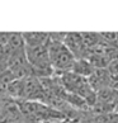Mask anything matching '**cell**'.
<instances>
[{"instance_id": "obj_1", "label": "cell", "mask_w": 118, "mask_h": 123, "mask_svg": "<svg viewBox=\"0 0 118 123\" xmlns=\"http://www.w3.org/2000/svg\"><path fill=\"white\" fill-rule=\"evenodd\" d=\"M47 49H48L50 62H51V66L53 67V70L63 71V72H67L69 70H71L75 57L63 46L62 41L55 39L51 36H48Z\"/></svg>"}, {"instance_id": "obj_2", "label": "cell", "mask_w": 118, "mask_h": 123, "mask_svg": "<svg viewBox=\"0 0 118 123\" xmlns=\"http://www.w3.org/2000/svg\"><path fill=\"white\" fill-rule=\"evenodd\" d=\"M63 46H65L71 55L76 58H83V55L85 52H88L84 47L83 38H81V33L78 32H70V33H65V37L62 41Z\"/></svg>"}, {"instance_id": "obj_3", "label": "cell", "mask_w": 118, "mask_h": 123, "mask_svg": "<svg viewBox=\"0 0 118 123\" xmlns=\"http://www.w3.org/2000/svg\"><path fill=\"white\" fill-rule=\"evenodd\" d=\"M20 34L24 41L25 47H36L47 43L50 36V33H43V32H25V33Z\"/></svg>"}, {"instance_id": "obj_4", "label": "cell", "mask_w": 118, "mask_h": 123, "mask_svg": "<svg viewBox=\"0 0 118 123\" xmlns=\"http://www.w3.org/2000/svg\"><path fill=\"white\" fill-rule=\"evenodd\" d=\"M94 66L90 63L87 58H76L72 63V67H71V72L78 76H81L84 79H88L94 72Z\"/></svg>"}, {"instance_id": "obj_5", "label": "cell", "mask_w": 118, "mask_h": 123, "mask_svg": "<svg viewBox=\"0 0 118 123\" xmlns=\"http://www.w3.org/2000/svg\"><path fill=\"white\" fill-rule=\"evenodd\" d=\"M10 32H0V46H5L10 38Z\"/></svg>"}, {"instance_id": "obj_6", "label": "cell", "mask_w": 118, "mask_h": 123, "mask_svg": "<svg viewBox=\"0 0 118 123\" xmlns=\"http://www.w3.org/2000/svg\"><path fill=\"white\" fill-rule=\"evenodd\" d=\"M6 69H8V60L6 58H0V74H3Z\"/></svg>"}]
</instances>
